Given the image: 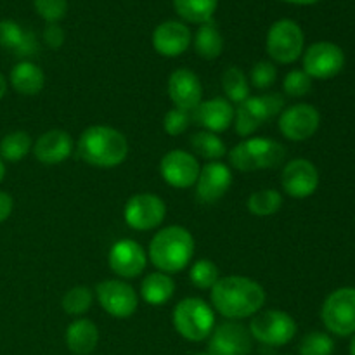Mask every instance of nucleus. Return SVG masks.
I'll use <instances>...</instances> for the list:
<instances>
[{"instance_id":"obj_1","label":"nucleus","mask_w":355,"mask_h":355,"mask_svg":"<svg viewBox=\"0 0 355 355\" xmlns=\"http://www.w3.org/2000/svg\"><path fill=\"white\" fill-rule=\"evenodd\" d=\"M210 298L218 314L238 321L259 314L266 304L267 295L266 290L250 277L225 276L211 288Z\"/></svg>"},{"instance_id":"obj_2","label":"nucleus","mask_w":355,"mask_h":355,"mask_svg":"<svg viewBox=\"0 0 355 355\" xmlns=\"http://www.w3.org/2000/svg\"><path fill=\"white\" fill-rule=\"evenodd\" d=\"M80 159L97 168H114L128 156V142L121 132L106 125H92L82 132L76 144Z\"/></svg>"},{"instance_id":"obj_3","label":"nucleus","mask_w":355,"mask_h":355,"mask_svg":"<svg viewBox=\"0 0 355 355\" xmlns=\"http://www.w3.org/2000/svg\"><path fill=\"white\" fill-rule=\"evenodd\" d=\"M193 255L194 238L182 225L163 227L149 243V260L159 272H180L189 266Z\"/></svg>"},{"instance_id":"obj_4","label":"nucleus","mask_w":355,"mask_h":355,"mask_svg":"<svg viewBox=\"0 0 355 355\" xmlns=\"http://www.w3.org/2000/svg\"><path fill=\"white\" fill-rule=\"evenodd\" d=\"M286 158V149L281 142L267 137H252L239 142L229 153L232 168L239 172L277 168Z\"/></svg>"},{"instance_id":"obj_5","label":"nucleus","mask_w":355,"mask_h":355,"mask_svg":"<svg viewBox=\"0 0 355 355\" xmlns=\"http://www.w3.org/2000/svg\"><path fill=\"white\" fill-rule=\"evenodd\" d=\"M173 328L187 342H203L215 329V312L205 300L196 297L184 298L172 314Z\"/></svg>"},{"instance_id":"obj_6","label":"nucleus","mask_w":355,"mask_h":355,"mask_svg":"<svg viewBox=\"0 0 355 355\" xmlns=\"http://www.w3.org/2000/svg\"><path fill=\"white\" fill-rule=\"evenodd\" d=\"M284 104L286 101L279 92L248 97L245 103L239 104L238 110H234V127L238 135L250 137L255 134L263 123L283 113Z\"/></svg>"},{"instance_id":"obj_7","label":"nucleus","mask_w":355,"mask_h":355,"mask_svg":"<svg viewBox=\"0 0 355 355\" xmlns=\"http://www.w3.org/2000/svg\"><path fill=\"white\" fill-rule=\"evenodd\" d=\"M324 328L336 336L355 335V288L343 286L328 295L321 309Z\"/></svg>"},{"instance_id":"obj_8","label":"nucleus","mask_w":355,"mask_h":355,"mask_svg":"<svg viewBox=\"0 0 355 355\" xmlns=\"http://www.w3.org/2000/svg\"><path fill=\"white\" fill-rule=\"evenodd\" d=\"M266 47L270 59H274L279 64H291L304 54V30L293 19L276 21L269 28Z\"/></svg>"},{"instance_id":"obj_9","label":"nucleus","mask_w":355,"mask_h":355,"mask_svg":"<svg viewBox=\"0 0 355 355\" xmlns=\"http://www.w3.org/2000/svg\"><path fill=\"white\" fill-rule=\"evenodd\" d=\"M250 333L253 340L270 347H283L297 335V322L288 312L263 311L252 318Z\"/></svg>"},{"instance_id":"obj_10","label":"nucleus","mask_w":355,"mask_h":355,"mask_svg":"<svg viewBox=\"0 0 355 355\" xmlns=\"http://www.w3.org/2000/svg\"><path fill=\"white\" fill-rule=\"evenodd\" d=\"M345 66V52L333 42H315L304 52V71L311 78H335Z\"/></svg>"},{"instance_id":"obj_11","label":"nucleus","mask_w":355,"mask_h":355,"mask_svg":"<svg viewBox=\"0 0 355 355\" xmlns=\"http://www.w3.org/2000/svg\"><path fill=\"white\" fill-rule=\"evenodd\" d=\"M123 217L134 231H151L165 220L166 205L153 193L134 194L125 205Z\"/></svg>"},{"instance_id":"obj_12","label":"nucleus","mask_w":355,"mask_h":355,"mask_svg":"<svg viewBox=\"0 0 355 355\" xmlns=\"http://www.w3.org/2000/svg\"><path fill=\"white\" fill-rule=\"evenodd\" d=\"M96 297L103 311L116 319L130 318L139 307V298L134 288L120 279H106L97 284Z\"/></svg>"},{"instance_id":"obj_13","label":"nucleus","mask_w":355,"mask_h":355,"mask_svg":"<svg viewBox=\"0 0 355 355\" xmlns=\"http://www.w3.org/2000/svg\"><path fill=\"white\" fill-rule=\"evenodd\" d=\"M279 130L288 141L302 142L311 139L321 125V113L315 106L307 103L293 104L283 110L279 116Z\"/></svg>"},{"instance_id":"obj_14","label":"nucleus","mask_w":355,"mask_h":355,"mask_svg":"<svg viewBox=\"0 0 355 355\" xmlns=\"http://www.w3.org/2000/svg\"><path fill=\"white\" fill-rule=\"evenodd\" d=\"M200 172L201 166L196 156L184 149H172L159 162V173L163 180L175 189H187L194 186Z\"/></svg>"},{"instance_id":"obj_15","label":"nucleus","mask_w":355,"mask_h":355,"mask_svg":"<svg viewBox=\"0 0 355 355\" xmlns=\"http://www.w3.org/2000/svg\"><path fill=\"white\" fill-rule=\"evenodd\" d=\"M281 186L290 198L305 200L319 187V170L311 159L297 158L286 163L281 173Z\"/></svg>"},{"instance_id":"obj_16","label":"nucleus","mask_w":355,"mask_h":355,"mask_svg":"<svg viewBox=\"0 0 355 355\" xmlns=\"http://www.w3.org/2000/svg\"><path fill=\"white\" fill-rule=\"evenodd\" d=\"M107 263L116 276L134 279L141 276L148 266V253L134 239H120L111 246Z\"/></svg>"},{"instance_id":"obj_17","label":"nucleus","mask_w":355,"mask_h":355,"mask_svg":"<svg viewBox=\"0 0 355 355\" xmlns=\"http://www.w3.org/2000/svg\"><path fill=\"white\" fill-rule=\"evenodd\" d=\"M253 349V336L250 329L239 322H224L210 335V355H248Z\"/></svg>"},{"instance_id":"obj_18","label":"nucleus","mask_w":355,"mask_h":355,"mask_svg":"<svg viewBox=\"0 0 355 355\" xmlns=\"http://www.w3.org/2000/svg\"><path fill=\"white\" fill-rule=\"evenodd\" d=\"M232 186V172L225 163L210 162L201 168L196 180V196L203 205H214Z\"/></svg>"},{"instance_id":"obj_19","label":"nucleus","mask_w":355,"mask_h":355,"mask_svg":"<svg viewBox=\"0 0 355 355\" xmlns=\"http://www.w3.org/2000/svg\"><path fill=\"white\" fill-rule=\"evenodd\" d=\"M168 96L173 106L193 111L203 101V85L200 76L187 68H179L168 78Z\"/></svg>"},{"instance_id":"obj_20","label":"nucleus","mask_w":355,"mask_h":355,"mask_svg":"<svg viewBox=\"0 0 355 355\" xmlns=\"http://www.w3.org/2000/svg\"><path fill=\"white\" fill-rule=\"evenodd\" d=\"M191 114H193L194 123L214 134L225 132L234 121V107L224 97L201 101L196 110L191 111Z\"/></svg>"},{"instance_id":"obj_21","label":"nucleus","mask_w":355,"mask_h":355,"mask_svg":"<svg viewBox=\"0 0 355 355\" xmlns=\"http://www.w3.org/2000/svg\"><path fill=\"white\" fill-rule=\"evenodd\" d=\"M191 45V30L180 21H165L153 33V47L159 55L177 58Z\"/></svg>"},{"instance_id":"obj_22","label":"nucleus","mask_w":355,"mask_h":355,"mask_svg":"<svg viewBox=\"0 0 355 355\" xmlns=\"http://www.w3.org/2000/svg\"><path fill=\"white\" fill-rule=\"evenodd\" d=\"M33 155L42 165H59L73 153V139L64 130H49L33 144Z\"/></svg>"},{"instance_id":"obj_23","label":"nucleus","mask_w":355,"mask_h":355,"mask_svg":"<svg viewBox=\"0 0 355 355\" xmlns=\"http://www.w3.org/2000/svg\"><path fill=\"white\" fill-rule=\"evenodd\" d=\"M66 347L76 355H90L99 343V329L89 319H76L66 329Z\"/></svg>"},{"instance_id":"obj_24","label":"nucleus","mask_w":355,"mask_h":355,"mask_svg":"<svg viewBox=\"0 0 355 355\" xmlns=\"http://www.w3.org/2000/svg\"><path fill=\"white\" fill-rule=\"evenodd\" d=\"M0 47L16 52L19 58H28L37 52L35 37L10 19L0 21Z\"/></svg>"},{"instance_id":"obj_25","label":"nucleus","mask_w":355,"mask_h":355,"mask_svg":"<svg viewBox=\"0 0 355 355\" xmlns=\"http://www.w3.org/2000/svg\"><path fill=\"white\" fill-rule=\"evenodd\" d=\"M10 85L21 96H37L45 85V75L31 61H21L10 71Z\"/></svg>"},{"instance_id":"obj_26","label":"nucleus","mask_w":355,"mask_h":355,"mask_svg":"<svg viewBox=\"0 0 355 355\" xmlns=\"http://www.w3.org/2000/svg\"><path fill=\"white\" fill-rule=\"evenodd\" d=\"M173 293H175V283L165 272L148 274L141 284L142 298L146 304L153 305V307L165 305L166 302L172 300Z\"/></svg>"},{"instance_id":"obj_27","label":"nucleus","mask_w":355,"mask_h":355,"mask_svg":"<svg viewBox=\"0 0 355 355\" xmlns=\"http://www.w3.org/2000/svg\"><path fill=\"white\" fill-rule=\"evenodd\" d=\"M194 49H196V54L207 61H214L222 54L224 38H222L220 30L214 21L201 24L200 30L196 31V37H194Z\"/></svg>"},{"instance_id":"obj_28","label":"nucleus","mask_w":355,"mask_h":355,"mask_svg":"<svg viewBox=\"0 0 355 355\" xmlns=\"http://www.w3.org/2000/svg\"><path fill=\"white\" fill-rule=\"evenodd\" d=\"M218 0H173V9L187 23L205 24L211 21Z\"/></svg>"},{"instance_id":"obj_29","label":"nucleus","mask_w":355,"mask_h":355,"mask_svg":"<svg viewBox=\"0 0 355 355\" xmlns=\"http://www.w3.org/2000/svg\"><path fill=\"white\" fill-rule=\"evenodd\" d=\"M222 89H224V94L227 96V101L231 104L234 103L239 106L250 97L248 78L238 66H229L222 73Z\"/></svg>"},{"instance_id":"obj_30","label":"nucleus","mask_w":355,"mask_h":355,"mask_svg":"<svg viewBox=\"0 0 355 355\" xmlns=\"http://www.w3.org/2000/svg\"><path fill=\"white\" fill-rule=\"evenodd\" d=\"M189 144L198 156L210 159V162H218L227 153L224 141L217 134H214V132H198V134H194L189 139Z\"/></svg>"},{"instance_id":"obj_31","label":"nucleus","mask_w":355,"mask_h":355,"mask_svg":"<svg viewBox=\"0 0 355 355\" xmlns=\"http://www.w3.org/2000/svg\"><path fill=\"white\" fill-rule=\"evenodd\" d=\"M283 207V196L276 189H260L250 194L248 210L257 217H269Z\"/></svg>"},{"instance_id":"obj_32","label":"nucleus","mask_w":355,"mask_h":355,"mask_svg":"<svg viewBox=\"0 0 355 355\" xmlns=\"http://www.w3.org/2000/svg\"><path fill=\"white\" fill-rule=\"evenodd\" d=\"M31 137L26 132H10L0 141V159L6 162H21L31 151Z\"/></svg>"},{"instance_id":"obj_33","label":"nucleus","mask_w":355,"mask_h":355,"mask_svg":"<svg viewBox=\"0 0 355 355\" xmlns=\"http://www.w3.org/2000/svg\"><path fill=\"white\" fill-rule=\"evenodd\" d=\"M218 279H220V272L211 260L201 259L191 266L189 281L198 290H211Z\"/></svg>"},{"instance_id":"obj_34","label":"nucleus","mask_w":355,"mask_h":355,"mask_svg":"<svg viewBox=\"0 0 355 355\" xmlns=\"http://www.w3.org/2000/svg\"><path fill=\"white\" fill-rule=\"evenodd\" d=\"M94 293L87 286H75L62 297V309L69 315H82L90 309Z\"/></svg>"},{"instance_id":"obj_35","label":"nucleus","mask_w":355,"mask_h":355,"mask_svg":"<svg viewBox=\"0 0 355 355\" xmlns=\"http://www.w3.org/2000/svg\"><path fill=\"white\" fill-rule=\"evenodd\" d=\"M300 355H333L335 352V342L328 333L311 331L302 338Z\"/></svg>"},{"instance_id":"obj_36","label":"nucleus","mask_w":355,"mask_h":355,"mask_svg":"<svg viewBox=\"0 0 355 355\" xmlns=\"http://www.w3.org/2000/svg\"><path fill=\"white\" fill-rule=\"evenodd\" d=\"M284 96L293 97H305L312 90V78L304 71V69H293L288 73L283 80Z\"/></svg>"},{"instance_id":"obj_37","label":"nucleus","mask_w":355,"mask_h":355,"mask_svg":"<svg viewBox=\"0 0 355 355\" xmlns=\"http://www.w3.org/2000/svg\"><path fill=\"white\" fill-rule=\"evenodd\" d=\"M191 123H193V114H191V111L179 110V107H172L165 114V120H163L165 132L168 135H173V137L182 135L189 128Z\"/></svg>"},{"instance_id":"obj_38","label":"nucleus","mask_w":355,"mask_h":355,"mask_svg":"<svg viewBox=\"0 0 355 355\" xmlns=\"http://www.w3.org/2000/svg\"><path fill=\"white\" fill-rule=\"evenodd\" d=\"M33 6L47 23H58L68 12V0H33Z\"/></svg>"},{"instance_id":"obj_39","label":"nucleus","mask_w":355,"mask_h":355,"mask_svg":"<svg viewBox=\"0 0 355 355\" xmlns=\"http://www.w3.org/2000/svg\"><path fill=\"white\" fill-rule=\"evenodd\" d=\"M276 66L269 61H260L257 62L252 68V73H250V82L255 89H269L274 82H276Z\"/></svg>"},{"instance_id":"obj_40","label":"nucleus","mask_w":355,"mask_h":355,"mask_svg":"<svg viewBox=\"0 0 355 355\" xmlns=\"http://www.w3.org/2000/svg\"><path fill=\"white\" fill-rule=\"evenodd\" d=\"M44 40L47 47L59 49L64 44V30L58 23H49L44 30Z\"/></svg>"},{"instance_id":"obj_41","label":"nucleus","mask_w":355,"mask_h":355,"mask_svg":"<svg viewBox=\"0 0 355 355\" xmlns=\"http://www.w3.org/2000/svg\"><path fill=\"white\" fill-rule=\"evenodd\" d=\"M12 208H14L12 198H10L7 193H3V191H0V224L6 222L7 218L10 217Z\"/></svg>"},{"instance_id":"obj_42","label":"nucleus","mask_w":355,"mask_h":355,"mask_svg":"<svg viewBox=\"0 0 355 355\" xmlns=\"http://www.w3.org/2000/svg\"><path fill=\"white\" fill-rule=\"evenodd\" d=\"M283 2L293 3V6H312V3H318L319 0H283Z\"/></svg>"},{"instance_id":"obj_43","label":"nucleus","mask_w":355,"mask_h":355,"mask_svg":"<svg viewBox=\"0 0 355 355\" xmlns=\"http://www.w3.org/2000/svg\"><path fill=\"white\" fill-rule=\"evenodd\" d=\"M6 94H7V80H6V76L0 73V99H3V96H6Z\"/></svg>"},{"instance_id":"obj_44","label":"nucleus","mask_w":355,"mask_h":355,"mask_svg":"<svg viewBox=\"0 0 355 355\" xmlns=\"http://www.w3.org/2000/svg\"><path fill=\"white\" fill-rule=\"evenodd\" d=\"M3 177H6V165H3V162L0 159V182L3 180Z\"/></svg>"},{"instance_id":"obj_45","label":"nucleus","mask_w":355,"mask_h":355,"mask_svg":"<svg viewBox=\"0 0 355 355\" xmlns=\"http://www.w3.org/2000/svg\"><path fill=\"white\" fill-rule=\"evenodd\" d=\"M350 355H355V335L352 336V342H350Z\"/></svg>"},{"instance_id":"obj_46","label":"nucleus","mask_w":355,"mask_h":355,"mask_svg":"<svg viewBox=\"0 0 355 355\" xmlns=\"http://www.w3.org/2000/svg\"><path fill=\"white\" fill-rule=\"evenodd\" d=\"M196 355H210V354H196Z\"/></svg>"}]
</instances>
